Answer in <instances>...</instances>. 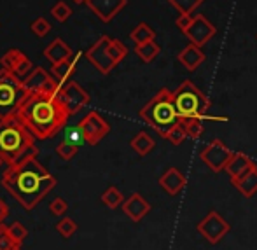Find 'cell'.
<instances>
[{"instance_id": "obj_1", "label": "cell", "mask_w": 257, "mask_h": 250, "mask_svg": "<svg viewBox=\"0 0 257 250\" xmlns=\"http://www.w3.org/2000/svg\"><path fill=\"white\" fill-rule=\"evenodd\" d=\"M0 184L25 210L30 212L56 187L58 180L39 163L37 156H28L18 165L7 166Z\"/></svg>"}, {"instance_id": "obj_2", "label": "cell", "mask_w": 257, "mask_h": 250, "mask_svg": "<svg viewBox=\"0 0 257 250\" xmlns=\"http://www.w3.org/2000/svg\"><path fill=\"white\" fill-rule=\"evenodd\" d=\"M16 114L39 140L58 135L70 117L56 91H30Z\"/></svg>"}, {"instance_id": "obj_3", "label": "cell", "mask_w": 257, "mask_h": 250, "mask_svg": "<svg viewBox=\"0 0 257 250\" xmlns=\"http://www.w3.org/2000/svg\"><path fill=\"white\" fill-rule=\"evenodd\" d=\"M35 137L18 114L0 119V158L7 166H13L27 159L28 156H37Z\"/></svg>"}, {"instance_id": "obj_4", "label": "cell", "mask_w": 257, "mask_h": 250, "mask_svg": "<svg viewBox=\"0 0 257 250\" xmlns=\"http://www.w3.org/2000/svg\"><path fill=\"white\" fill-rule=\"evenodd\" d=\"M139 115L159 137L165 139L166 133L180 121L175 103H173V91H170L168 88H161L153 98L140 108Z\"/></svg>"}, {"instance_id": "obj_5", "label": "cell", "mask_w": 257, "mask_h": 250, "mask_svg": "<svg viewBox=\"0 0 257 250\" xmlns=\"http://www.w3.org/2000/svg\"><path fill=\"white\" fill-rule=\"evenodd\" d=\"M173 103H175L177 114H179L180 119H203L206 112H208L210 105H212V101H210V98H206L205 93L193 81L186 79L173 91Z\"/></svg>"}, {"instance_id": "obj_6", "label": "cell", "mask_w": 257, "mask_h": 250, "mask_svg": "<svg viewBox=\"0 0 257 250\" xmlns=\"http://www.w3.org/2000/svg\"><path fill=\"white\" fill-rule=\"evenodd\" d=\"M28 93L30 91L23 86V79L20 75L2 68L0 70V119L16 114Z\"/></svg>"}, {"instance_id": "obj_7", "label": "cell", "mask_w": 257, "mask_h": 250, "mask_svg": "<svg viewBox=\"0 0 257 250\" xmlns=\"http://www.w3.org/2000/svg\"><path fill=\"white\" fill-rule=\"evenodd\" d=\"M196 229L210 245H217L231 231V224L217 210H210L203 219L200 220Z\"/></svg>"}, {"instance_id": "obj_8", "label": "cell", "mask_w": 257, "mask_h": 250, "mask_svg": "<svg viewBox=\"0 0 257 250\" xmlns=\"http://www.w3.org/2000/svg\"><path fill=\"white\" fill-rule=\"evenodd\" d=\"M233 154H234V152L231 151L229 147L222 142V140L215 139V140H212L210 144H206L203 149H201L200 158L213 173H220V172H224V170H226L227 163L231 161Z\"/></svg>"}, {"instance_id": "obj_9", "label": "cell", "mask_w": 257, "mask_h": 250, "mask_svg": "<svg viewBox=\"0 0 257 250\" xmlns=\"http://www.w3.org/2000/svg\"><path fill=\"white\" fill-rule=\"evenodd\" d=\"M79 128L84 137V142L89 146H98L100 142L108 135L110 124L98 114V112H88L79 122Z\"/></svg>"}, {"instance_id": "obj_10", "label": "cell", "mask_w": 257, "mask_h": 250, "mask_svg": "<svg viewBox=\"0 0 257 250\" xmlns=\"http://www.w3.org/2000/svg\"><path fill=\"white\" fill-rule=\"evenodd\" d=\"M58 98L67 107L70 115H75L77 112H81V108H84L86 105H89V101H91L89 93L75 81H70L65 86H61V88L58 89Z\"/></svg>"}, {"instance_id": "obj_11", "label": "cell", "mask_w": 257, "mask_h": 250, "mask_svg": "<svg viewBox=\"0 0 257 250\" xmlns=\"http://www.w3.org/2000/svg\"><path fill=\"white\" fill-rule=\"evenodd\" d=\"M108 42H110V37H108V35H102V37L84 53L86 60H88L102 75L110 74V72L117 67V65L114 63V60L110 58V54H108Z\"/></svg>"}, {"instance_id": "obj_12", "label": "cell", "mask_w": 257, "mask_h": 250, "mask_svg": "<svg viewBox=\"0 0 257 250\" xmlns=\"http://www.w3.org/2000/svg\"><path fill=\"white\" fill-rule=\"evenodd\" d=\"M23 86L28 91H56L61 88V84L53 77V74H49L46 68L42 67H34L32 72L23 77Z\"/></svg>"}, {"instance_id": "obj_13", "label": "cell", "mask_w": 257, "mask_h": 250, "mask_svg": "<svg viewBox=\"0 0 257 250\" xmlns=\"http://www.w3.org/2000/svg\"><path fill=\"white\" fill-rule=\"evenodd\" d=\"M215 34H217L215 25L210 23L203 14H196V18H194V21L191 23V27L184 32V35L189 39L191 44H196V46H200V48H203Z\"/></svg>"}, {"instance_id": "obj_14", "label": "cell", "mask_w": 257, "mask_h": 250, "mask_svg": "<svg viewBox=\"0 0 257 250\" xmlns=\"http://www.w3.org/2000/svg\"><path fill=\"white\" fill-rule=\"evenodd\" d=\"M0 67L6 68V70L14 72V74L20 75V77L23 79L30 74L34 65H32L30 58H28L25 53H21L20 49H9L4 53L2 58H0Z\"/></svg>"}, {"instance_id": "obj_15", "label": "cell", "mask_w": 257, "mask_h": 250, "mask_svg": "<svg viewBox=\"0 0 257 250\" xmlns=\"http://www.w3.org/2000/svg\"><path fill=\"white\" fill-rule=\"evenodd\" d=\"M86 6L98 16L100 21L110 23L128 6V0H86Z\"/></svg>"}, {"instance_id": "obj_16", "label": "cell", "mask_w": 257, "mask_h": 250, "mask_svg": "<svg viewBox=\"0 0 257 250\" xmlns=\"http://www.w3.org/2000/svg\"><path fill=\"white\" fill-rule=\"evenodd\" d=\"M121 206H122V212H124L126 215L130 217V220H133V222H140V220L151 212V208H153L151 203L140 193H133L128 200H124V203H122Z\"/></svg>"}, {"instance_id": "obj_17", "label": "cell", "mask_w": 257, "mask_h": 250, "mask_svg": "<svg viewBox=\"0 0 257 250\" xmlns=\"http://www.w3.org/2000/svg\"><path fill=\"white\" fill-rule=\"evenodd\" d=\"M186 182H187L186 177H184L182 173L179 172V168H175V166L168 168L159 177V186H161V189L165 191L166 194H170V196H177V194L184 189Z\"/></svg>"}, {"instance_id": "obj_18", "label": "cell", "mask_w": 257, "mask_h": 250, "mask_svg": "<svg viewBox=\"0 0 257 250\" xmlns=\"http://www.w3.org/2000/svg\"><path fill=\"white\" fill-rule=\"evenodd\" d=\"M206 60V54L203 53V49L196 44H189L186 46L182 51L179 53V61L186 70L194 72L200 65H203Z\"/></svg>"}, {"instance_id": "obj_19", "label": "cell", "mask_w": 257, "mask_h": 250, "mask_svg": "<svg viewBox=\"0 0 257 250\" xmlns=\"http://www.w3.org/2000/svg\"><path fill=\"white\" fill-rule=\"evenodd\" d=\"M82 54L81 53H74L70 58L60 61V63L53 65V77L60 82L61 86H65L67 82H70V77L74 75L75 68H77V63L81 60Z\"/></svg>"}, {"instance_id": "obj_20", "label": "cell", "mask_w": 257, "mask_h": 250, "mask_svg": "<svg viewBox=\"0 0 257 250\" xmlns=\"http://www.w3.org/2000/svg\"><path fill=\"white\" fill-rule=\"evenodd\" d=\"M254 166H255V163L252 161L247 154H243V152H234L224 172L229 175L231 180H236V179H240V177H243L245 173L250 168H254Z\"/></svg>"}, {"instance_id": "obj_21", "label": "cell", "mask_w": 257, "mask_h": 250, "mask_svg": "<svg viewBox=\"0 0 257 250\" xmlns=\"http://www.w3.org/2000/svg\"><path fill=\"white\" fill-rule=\"evenodd\" d=\"M72 54H74V51H72L70 46H68L61 37H56L51 44L44 49V58L48 61H51V65L67 60V58H70Z\"/></svg>"}, {"instance_id": "obj_22", "label": "cell", "mask_w": 257, "mask_h": 250, "mask_svg": "<svg viewBox=\"0 0 257 250\" xmlns=\"http://www.w3.org/2000/svg\"><path fill=\"white\" fill-rule=\"evenodd\" d=\"M231 184L236 187L238 193H240L241 196H245V198L255 196V193H257V166L250 168L243 177H240V179L231 180Z\"/></svg>"}, {"instance_id": "obj_23", "label": "cell", "mask_w": 257, "mask_h": 250, "mask_svg": "<svg viewBox=\"0 0 257 250\" xmlns=\"http://www.w3.org/2000/svg\"><path fill=\"white\" fill-rule=\"evenodd\" d=\"M130 147L139 156H147L156 147V140L147 132H140L130 140Z\"/></svg>"}, {"instance_id": "obj_24", "label": "cell", "mask_w": 257, "mask_h": 250, "mask_svg": "<svg viewBox=\"0 0 257 250\" xmlns=\"http://www.w3.org/2000/svg\"><path fill=\"white\" fill-rule=\"evenodd\" d=\"M159 53H161V46H159L156 41H149V42H144V44L135 46V54L144 61V63L154 61Z\"/></svg>"}, {"instance_id": "obj_25", "label": "cell", "mask_w": 257, "mask_h": 250, "mask_svg": "<svg viewBox=\"0 0 257 250\" xmlns=\"http://www.w3.org/2000/svg\"><path fill=\"white\" fill-rule=\"evenodd\" d=\"M130 39L137 44H144V42H149V41H156V32L151 28V25L147 23H139L135 28L132 30L130 34Z\"/></svg>"}, {"instance_id": "obj_26", "label": "cell", "mask_w": 257, "mask_h": 250, "mask_svg": "<svg viewBox=\"0 0 257 250\" xmlns=\"http://www.w3.org/2000/svg\"><path fill=\"white\" fill-rule=\"evenodd\" d=\"M180 122L186 128V133L189 139H200L205 132V121L200 117H189V119H180Z\"/></svg>"}, {"instance_id": "obj_27", "label": "cell", "mask_w": 257, "mask_h": 250, "mask_svg": "<svg viewBox=\"0 0 257 250\" xmlns=\"http://www.w3.org/2000/svg\"><path fill=\"white\" fill-rule=\"evenodd\" d=\"M102 203L107 208L115 210L117 206H121L122 203H124V198H122V193L117 187L110 186L108 189H105V193L102 194Z\"/></svg>"}, {"instance_id": "obj_28", "label": "cell", "mask_w": 257, "mask_h": 250, "mask_svg": "<svg viewBox=\"0 0 257 250\" xmlns=\"http://www.w3.org/2000/svg\"><path fill=\"white\" fill-rule=\"evenodd\" d=\"M203 2L205 0H168V4L179 11V14H194Z\"/></svg>"}, {"instance_id": "obj_29", "label": "cell", "mask_w": 257, "mask_h": 250, "mask_svg": "<svg viewBox=\"0 0 257 250\" xmlns=\"http://www.w3.org/2000/svg\"><path fill=\"white\" fill-rule=\"evenodd\" d=\"M108 54H110V58L114 60V63L119 65L128 56V48H126L119 39H110V42H108Z\"/></svg>"}, {"instance_id": "obj_30", "label": "cell", "mask_w": 257, "mask_h": 250, "mask_svg": "<svg viewBox=\"0 0 257 250\" xmlns=\"http://www.w3.org/2000/svg\"><path fill=\"white\" fill-rule=\"evenodd\" d=\"M186 137H187V133H186V128H184V124L182 122H177L175 126H173L172 130H170L168 133H166V137H165V140H168L172 146H180V144L186 140Z\"/></svg>"}, {"instance_id": "obj_31", "label": "cell", "mask_w": 257, "mask_h": 250, "mask_svg": "<svg viewBox=\"0 0 257 250\" xmlns=\"http://www.w3.org/2000/svg\"><path fill=\"white\" fill-rule=\"evenodd\" d=\"M51 14H53V18L58 21V23H65V21L72 16V9H70V6H68L67 2L60 0V2H56L51 7Z\"/></svg>"}, {"instance_id": "obj_32", "label": "cell", "mask_w": 257, "mask_h": 250, "mask_svg": "<svg viewBox=\"0 0 257 250\" xmlns=\"http://www.w3.org/2000/svg\"><path fill=\"white\" fill-rule=\"evenodd\" d=\"M30 30H32V34L35 35V37H39V39H44L46 35L51 32V25H49V21L46 20V18H42V16H39L37 20H34L32 21V25H30Z\"/></svg>"}, {"instance_id": "obj_33", "label": "cell", "mask_w": 257, "mask_h": 250, "mask_svg": "<svg viewBox=\"0 0 257 250\" xmlns=\"http://www.w3.org/2000/svg\"><path fill=\"white\" fill-rule=\"evenodd\" d=\"M56 231L61 234L63 238H70L72 234L77 231V224H75L74 219H70V217H65V219L58 220L56 224Z\"/></svg>"}, {"instance_id": "obj_34", "label": "cell", "mask_w": 257, "mask_h": 250, "mask_svg": "<svg viewBox=\"0 0 257 250\" xmlns=\"http://www.w3.org/2000/svg\"><path fill=\"white\" fill-rule=\"evenodd\" d=\"M7 234H9L16 243L21 245L25 241V238L28 236V231L21 222H13L11 226H7Z\"/></svg>"}, {"instance_id": "obj_35", "label": "cell", "mask_w": 257, "mask_h": 250, "mask_svg": "<svg viewBox=\"0 0 257 250\" xmlns=\"http://www.w3.org/2000/svg\"><path fill=\"white\" fill-rule=\"evenodd\" d=\"M77 151H79L77 146H72V144L65 142V140L61 144H58V147H56V154L60 156V159H63V161H72V159L75 158V154H77Z\"/></svg>"}, {"instance_id": "obj_36", "label": "cell", "mask_w": 257, "mask_h": 250, "mask_svg": "<svg viewBox=\"0 0 257 250\" xmlns=\"http://www.w3.org/2000/svg\"><path fill=\"white\" fill-rule=\"evenodd\" d=\"M65 142L72 144V146H77L81 147L84 144V137H82V132L79 126H74V128H68L67 130V135H65Z\"/></svg>"}, {"instance_id": "obj_37", "label": "cell", "mask_w": 257, "mask_h": 250, "mask_svg": "<svg viewBox=\"0 0 257 250\" xmlns=\"http://www.w3.org/2000/svg\"><path fill=\"white\" fill-rule=\"evenodd\" d=\"M49 210H51L53 215L60 217L68 210V205H67V201H65L63 198H54V200L51 201V205H49Z\"/></svg>"}, {"instance_id": "obj_38", "label": "cell", "mask_w": 257, "mask_h": 250, "mask_svg": "<svg viewBox=\"0 0 257 250\" xmlns=\"http://www.w3.org/2000/svg\"><path fill=\"white\" fill-rule=\"evenodd\" d=\"M194 18H196V13H194V14H180V16L175 20L177 28H179V30L184 34V32H186L187 28L191 27V23L194 21Z\"/></svg>"}, {"instance_id": "obj_39", "label": "cell", "mask_w": 257, "mask_h": 250, "mask_svg": "<svg viewBox=\"0 0 257 250\" xmlns=\"http://www.w3.org/2000/svg\"><path fill=\"white\" fill-rule=\"evenodd\" d=\"M18 247H20V243H16V241H14L13 238L7 234V231H6V234L0 238V250H14V248H18Z\"/></svg>"}, {"instance_id": "obj_40", "label": "cell", "mask_w": 257, "mask_h": 250, "mask_svg": "<svg viewBox=\"0 0 257 250\" xmlns=\"http://www.w3.org/2000/svg\"><path fill=\"white\" fill-rule=\"evenodd\" d=\"M7 215H9V206H7L6 203H4L2 198H0V224L6 220Z\"/></svg>"}, {"instance_id": "obj_41", "label": "cell", "mask_w": 257, "mask_h": 250, "mask_svg": "<svg viewBox=\"0 0 257 250\" xmlns=\"http://www.w3.org/2000/svg\"><path fill=\"white\" fill-rule=\"evenodd\" d=\"M6 231H7V226H6V224H0V238H2L4 234H6Z\"/></svg>"}, {"instance_id": "obj_42", "label": "cell", "mask_w": 257, "mask_h": 250, "mask_svg": "<svg viewBox=\"0 0 257 250\" xmlns=\"http://www.w3.org/2000/svg\"><path fill=\"white\" fill-rule=\"evenodd\" d=\"M74 4H86V0H72Z\"/></svg>"}, {"instance_id": "obj_43", "label": "cell", "mask_w": 257, "mask_h": 250, "mask_svg": "<svg viewBox=\"0 0 257 250\" xmlns=\"http://www.w3.org/2000/svg\"><path fill=\"white\" fill-rule=\"evenodd\" d=\"M4 165H6V161H4V159H2V158H0V168H2V166H4Z\"/></svg>"}, {"instance_id": "obj_44", "label": "cell", "mask_w": 257, "mask_h": 250, "mask_svg": "<svg viewBox=\"0 0 257 250\" xmlns=\"http://www.w3.org/2000/svg\"><path fill=\"white\" fill-rule=\"evenodd\" d=\"M14 250H21V248H20V247H18V248H14Z\"/></svg>"}]
</instances>
